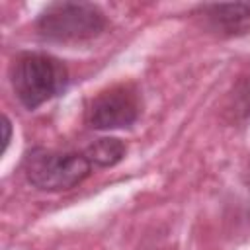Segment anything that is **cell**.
Returning a JSON list of instances; mask_svg holds the SVG:
<instances>
[{"label":"cell","instance_id":"6da1fadb","mask_svg":"<svg viewBox=\"0 0 250 250\" xmlns=\"http://www.w3.org/2000/svg\"><path fill=\"white\" fill-rule=\"evenodd\" d=\"M12 86L23 107L35 109L55 96L62 94L68 84L66 66L43 53L20 55L12 64Z\"/></svg>","mask_w":250,"mask_h":250},{"label":"cell","instance_id":"7a4b0ae2","mask_svg":"<svg viewBox=\"0 0 250 250\" xmlns=\"http://www.w3.org/2000/svg\"><path fill=\"white\" fill-rule=\"evenodd\" d=\"M92 164L84 154L33 148L23 158V172L31 186L45 191L70 189L90 176Z\"/></svg>","mask_w":250,"mask_h":250},{"label":"cell","instance_id":"3957f363","mask_svg":"<svg viewBox=\"0 0 250 250\" xmlns=\"http://www.w3.org/2000/svg\"><path fill=\"white\" fill-rule=\"evenodd\" d=\"M105 27L102 10L86 2H59L49 6L39 21V35L49 41H82L92 39Z\"/></svg>","mask_w":250,"mask_h":250},{"label":"cell","instance_id":"277c9868","mask_svg":"<svg viewBox=\"0 0 250 250\" xmlns=\"http://www.w3.org/2000/svg\"><path fill=\"white\" fill-rule=\"evenodd\" d=\"M141 113L139 94L131 84H119L100 92L86 107V123L92 129L129 127Z\"/></svg>","mask_w":250,"mask_h":250},{"label":"cell","instance_id":"5b68a950","mask_svg":"<svg viewBox=\"0 0 250 250\" xmlns=\"http://www.w3.org/2000/svg\"><path fill=\"white\" fill-rule=\"evenodd\" d=\"M123 154H125V145L115 137L98 139L84 152V156L90 160V164H96V166H102V168L117 164L123 158Z\"/></svg>","mask_w":250,"mask_h":250},{"label":"cell","instance_id":"8992f818","mask_svg":"<svg viewBox=\"0 0 250 250\" xmlns=\"http://www.w3.org/2000/svg\"><path fill=\"white\" fill-rule=\"evenodd\" d=\"M2 129H4V139H2V152L8 148V143H10V135H12V125H10V119L4 115L2 117Z\"/></svg>","mask_w":250,"mask_h":250}]
</instances>
